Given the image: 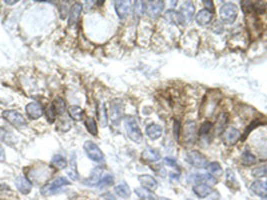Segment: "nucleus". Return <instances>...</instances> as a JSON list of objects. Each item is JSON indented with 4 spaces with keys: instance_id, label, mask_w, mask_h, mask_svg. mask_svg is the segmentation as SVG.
<instances>
[{
    "instance_id": "14",
    "label": "nucleus",
    "mask_w": 267,
    "mask_h": 200,
    "mask_svg": "<svg viewBox=\"0 0 267 200\" xmlns=\"http://www.w3.org/2000/svg\"><path fill=\"white\" fill-rule=\"evenodd\" d=\"M12 184L15 191H16L19 195L23 196L31 195L34 192V188H35V186L27 179V176H26L24 174H18V175L14 176Z\"/></svg>"
},
{
    "instance_id": "28",
    "label": "nucleus",
    "mask_w": 267,
    "mask_h": 200,
    "mask_svg": "<svg viewBox=\"0 0 267 200\" xmlns=\"http://www.w3.org/2000/svg\"><path fill=\"white\" fill-rule=\"evenodd\" d=\"M115 184H116V178H115V175H114L112 172L106 171L104 175L102 176L99 184H98L96 191L99 192V194L104 191H110V190H112Z\"/></svg>"
},
{
    "instance_id": "46",
    "label": "nucleus",
    "mask_w": 267,
    "mask_h": 200,
    "mask_svg": "<svg viewBox=\"0 0 267 200\" xmlns=\"http://www.w3.org/2000/svg\"><path fill=\"white\" fill-rule=\"evenodd\" d=\"M7 163V152H6V148L0 144V164Z\"/></svg>"
},
{
    "instance_id": "13",
    "label": "nucleus",
    "mask_w": 267,
    "mask_h": 200,
    "mask_svg": "<svg viewBox=\"0 0 267 200\" xmlns=\"http://www.w3.org/2000/svg\"><path fill=\"white\" fill-rule=\"evenodd\" d=\"M242 139V131L238 130L235 126H227L220 135V140L226 147H234Z\"/></svg>"
},
{
    "instance_id": "24",
    "label": "nucleus",
    "mask_w": 267,
    "mask_h": 200,
    "mask_svg": "<svg viewBox=\"0 0 267 200\" xmlns=\"http://www.w3.org/2000/svg\"><path fill=\"white\" fill-rule=\"evenodd\" d=\"M212 190H214V188L207 186V184L204 183L195 184V186H191L190 187L191 195L196 200H207L208 199V196L211 195Z\"/></svg>"
},
{
    "instance_id": "18",
    "label": "nucleus",
    "mask_w": 267,
    "mask_h": 200,
    "mask_svg": "<svg viewBox=\"0 0 267 200\" xmlns=\"http://www.w3.org/2000/svg\"><path fill=\"white\" fill-rule=\"evenodd\" d=\"M162 17L164 23H167V24L170 25H174L176 28H182V27H184V25L187 24L186 20H184V17L182 16V13L174 8L166 9Z\"/></svg>"
},
{
    "instance_id": "19",
    "label": "nucleus",
    "mask_w": 267,
    "mask_h": 200,
    "mask_svg": "<svg viewBox=\"0 0 267 200\" xmlns=\"http://www.w3.org/2000/svg\"><path fill=\"white\" fill-rule=\"evenodd\" d=\"M244 176L250 180H266L267 179V160L260 162L255 167L244 170Z\"/></svg>"
},
{
    "instance_id": "21",
    "label": "nucleus",
    "mask_w": 267,
    "mask_h": 200,
    "mask_svg": "<svg viewBox=\"0 0 267 200\" xmlns=\"http://www.w3.org/2000/svg\"><path fill=\"white\" fill-rule=\"evenodd\" d=\"M112 191L119 200H132V188H131V186H130L126 180H119V182H116V184L114 186Z\"/></svg>"
},
{
    "instance_id": "33",
    "label": "nucleus",
    "mask_w": 267,
    "mask_h": 200,
    "mask_svg": "<svg viewBox=\"0 0 267 200\" xmlns=\"http://www.w3.org/2000/svg\"><path fill=\"white\" fill-rule=\"evenodd\" d=\"M204 171L220 180L223 178V174H224V168H223L222 163L219 160H210Z\"/></svg>"
},
{
    "instance_id": "16",
    "label": "nucleus",
    "mask_w": 267,
    "mask_h": 200,
    "mask_svg": "<svg viewBox=\"0 0 267 200\" xmlns=\"http://www.w3.org/2000/svg\"><path fill=\"white\" fill-rule=\"evenodd\" d=\"M239 163H240V166L244 170H248V168L255 167L256 164L260 163V160H259L256 154L250 147H247L244 150H242L240 154H239Z\"/></svg>"
},
{
    "instance_id": "1",
    "label": "nucleus",
    "mask_w": 267,
    "mask_h": 200,
    "mask_svg": "<svg viewBox=\"0 0 267 200\" xmlns=\"http://www.w3.org/2000/svg\"><path fill=\"white\" fill-rule=\"evenodd\" d=\"M23 174L27 176V179L35 187H42L43 184L50 182L54 176L56 175V172L54 171V168L48 163H43V162H38V163L31 164L30 167L24 168Z\"/></svg>"
},
{
    "instance_id": "20",
    "label": "nucleus",
    "mask_w": 267,
    "mask_h": 200,
    "mask_svg": "<svg viewBox=\"0 0 267 200\" xmlns=\"http://www.w3.org/2000/svg\"><path fill=\"white\" fill-rule=\"evenodd\" d=\"M82 15H83V4L79 1H75L70 7L68 16H67V21H68L70 28H78V25L80 23Z\"/></svg>"
},
{
    "instance_id": "15",
    "label": "nucleus",
    "mask_w": 267,
    "mask_h": 200,
    "mask_svg": "<svg viewBox=\"0 0 267 200\" xmlns=\"http://www.w3.org/2000/svg\"><path fill=\"white\" fill-rule=\"evenodd\" d=\"M136 179H138V183L140 187L150 190V191L152 192H158L159 188H160V182H159L158 178H155L152 174L143 172V174H139V175L136 176Z\"/></svg>"
},
{
    "instance_id": "8",
    "label": "nucleus",
    "mask_w": 267,
    "mask_h": 200,
    "mask_svg": "<svg viewBox=\"0 0 267 200\" xmlns=\"http://www.w3.org/2000/svg\"><path fill=\"white\" fill-rule=\"evenodd\" d=\"M164 9H166L164 1H143L142 3L143 16L146 15L150 20H158L159 17H162Z\"/></svg>"
},
{
    "instance_id": "26",
    "label": "nucleus",
    "mask_w": 267,
    "mask_h": 200,
    "mask_svg": "<svg viewBox=\"0 0 267 200\" xmlns=\"http://www.w3.org/2000/svg\"><path fill=\"white\" fill-rule=\"evenodd\" d=\"M26 115L31 120H39L44 115V108L39 102H30L26 106Z\"/></svg>"
},
{
    "instance_id": "48",
    "label": "nucleus",
    "mask_w": 267,
    "mask_h": 200,
    "mask_svg": "<svg viewBox=\"0 0 267 200\" xmlns=\"http://www.w3.org/2000/svg\"><path fill=\"white\" fill-rule=\"evenodd\" d=\"M75 200H91V199H88V198H76Z\"/></svg>"
},
{
    "instance_id": "27",
    "label": "nucleus",
    "mask_w": 267,
    "mask_h": 200,
    "mask_svg": "<svg viewBox=\"0 0 267 200\" xmlns=\"http://www.w3.org/2000/svg\"><path fill=\"white\" fill-rule=\"evenodd\" d=\"M223 176H224V184L231 192H236L240 190V184H239L238 179H236V174L232 168H224Z\"/></svg>"
},
{
    "instance_id": "43",
    "label": "nucleus",
    "mask_w": 267,
    "mask_h": 200,
    "mask_svg": "<svg viewBox=\"0 0 267 200\" xmlns=\"http://www.w3.org/2000/svg\"><path fill=\"white\" fill-rule=\"evenodd\" d=\"M180 131H182V124H180V120H179V119H175L174 120V140H175V143H179V140H180Z\"/></svg>"
},
{
    "instance_id": "9",
    "label": "nucleus",
    "mask_w": 267,
    "mask_h": 200,
    "mask_svg": "<svg viewBox=\"0 0 267 200\" xmlns=\"http://www.w3.org/2000/svg\"><path fill=\"white\" fill-rule=\"evenodd\" d=\"M106 167H100V166H94L88 171V174L83 176L80 180V184L83 187L88 188V190H96L98 184L100 182L102 176L104 175Z\"/></svg>"
},
{
    "instance_id": "37",
    "label": "nucleus",
    "mask_w": 267,
    "mask_h": 200,
    "mask_svg": "<svg viewBox=\"0 0 267 200\" xmlns=\"http://www.w3.org/2000/svg\"><path fill=\"white\" fill-rule=\"evenodd\" d=\"M51 104H52V107L55 108V111H56L58 118L64 116L68 107H67V103H66V100H64V98H63V96H56V98L54 99Z\"/></svg>"
},
{
    "instance_id": "36",
    "label": "nucleus",
    "mask_w": 267,
    "mask_h": 200,
    "mask_svg": "<svg viewBox=\"0 0 267 200\" xmlns=\"http://www.w3.org/2000/svg\"><path fill=\"white\" fill-rule=\"evenodd\" d=\"M162 164L168 171H183L182 166L179 164L178 159L172 155H167L162 159Z\"/></svg>"
},
{
    "instance_id": "40",
    "label": "nucleus",
    "mask_w": 267,
    "mask_h": 200,
    "mask_svg": "<svg viewBox=\"0 0 267 200\" xmlns=\"http://www.w3.org/2000/svg\"><path fill=\"white\" fill-rule=\"evenodd\" d=\"M84 126H86V128H87V131H88V134H91L92 136H96L98 135L96 120H95V119H94L92 116H86Z\"/></svg>"
},
{
    "instance_id": "31",
    "label": "nucleus",
    "mask_w": 267,
    "mask_h": 200,
    "mask_svg": "<svg viewBox=\"0 0 267 200\" xmlns=\"http://www.w3.org/2000/svg\"><path fill=\"white\" fill-rule=\"evenodd\" d=\"M146 135L150 140L156 142V140L162 139L163 135H164V130L158 123H150L146 126Z\"/></svg>"
},
{
    "instance_id": "30",
    "label": "nucleus",
    "mask_w": 267,
    "mask_h": 200,
    "mask_svg": "<svg viewBox=\"0 0 267 200\" xmlns=\"http://www.w3.org/2000/svg\"><path fill=\"white\" fill-rule=\"evenodd\" d=\"M195 23L199 25V27H208V25L212 24V20H214V13L207 11L204 8H200L195 15Z\"/></svg>"
},
{
    "instance_id": "23",
    "label": "nucleus",
    "mask_w": 267,
    "mask_h": 200,
    "mask_svg": "<svg viewBox=\"0 0 267 200\" xmlns=\"http://www.w3.org/2000/svg\"><path fill=\"white\" fill-rule=\"evenodd\" d=\"M48 164L54 168V171L56 172V174L58 172L66 171L68 168V158L64 154H62V152H56V154H54L51 156Z\"/></svg>"
},
{
    "instance_id": "7",
    "label": "nucleus",
    "mask_w": 267,
    "mask_h": 200,
    "mask_svg": "<svg viewBox=\"0 0 267 200\" xmlns=\"http://www.w3.org/2000/svg\"><path fill=\"white\" fill-rule=\"evenodd\" d=\"M124 131L128 139L135 144L143 143V132L138 124V120L132 116H127L124 119Z\"/></svg>"
},
{
    "instance_id": "41",
    "label": "nucleus",
    "mask_w": 267,
    "mask_h": 200,
    "mask_svg": "<svg viewBox=\"0 0 267 200\" xmlns=\"http://www.w3.org/2000/svg\"><path fill=\"white\" fill-rule=\"evenodd\" d=\"M72 128V124H71V120L66 116H60V119H58V130L62 131V132H67Z\"/></svg>"
},
{
    "instance_id": "10",
    "label": "nucleus",
    "mask_w": 267,
    "mask_h": 200,
    "mask_svg": "<svg viewBox=\"0 0 267 200\" xmlns=\"http://www.w3.org/2000/svg\"><path fill=\"white\" fill-rule=\"evenodd\" d=\"M162 159V152L156 147H144L142 151H140V155H139L140 163L147 166V167H151V166L160 163Z\"/></svg>"
},
{
    "instance_id": "22",
    "label": "nucleus",
    "mask_w": 267,
    "mask_h": 200,
    "mask_svg": "<svg viewBox=\"0 0 267 200\" xmlns=\"http://www.w3.org/2000/svg\"><path fill=\"white\" fill-rule=\"evenodd\" d=\"M108 112L111 123H112L114 126H118V124L122 122V119H123V112H124V106H123L122 100H119V99L112 100L111 104H110Z\"/></svg>"
},
{
    "instance_id": "25",
    "label": "nucleus",
    "mask_w": 267,
    "mask_h": 200,
    "mask_svg": "<svg viewBox=\"0 0 267 200\" xmlns=\"http://www.w3.org/2000/svg\"><path fill=\"white\" fill-rule=\"evenodd\" d=\"M180 44H182V47H184L186 51L194 53L198 49L199 36L196 35V32H188L187 35H183L182 39H180Z\"/></svg>"
},
{
    "instance_id": "47",
    "label": "nucleus",
    "mask_w": 267,
    "mask_h": 200,
    "mask_svg": "<svg viewBox=\"0 0 267 200\" xmlns=\"http://www.w3.org/2000/svg\"><path fill=\"white\" fill-rule=\"evenodd\" d=\"M158 200H174L172 198H168V196H158Z\"/></svg>"
},
{
    "instance_id": "50",
    "label": "nucleus",
    "mask_w": 267,
    "mask_h": 200,
    "mask_svg": "<svg viewBox=\"0 0 267 200\" xmlns=\"http://www.w3.org/2000/svg\"><path fill=\"white\" fill-rule=\"evenodd\" d=\"M264 182H266V184H267V179H266V180H264Z\"/></svg>"
},
{
    "instance_id": "29",
    "label": "nucleus",
    "mask_w": 267,
    "mask_h": 200,
    "mask_svg": "<svg viewBox=\"0 0 267 200\" xmlns=\"http://www.w3.org/2000/svg\"><path fill=\"white\" fill-rule=\"evenodd\" d=\"M114 8H115V12H116L118 17H119L122 21H126L128 19L130 15H131L132 3H130V1H115V3H114Z\"/></svg>"
},
{
    "instance_id": "35",
    "label": "nucleus",
    "mask_w": 267,
    "mask_h": 200,
    "mask_svg": "<svg viewBox=\"0 0 267 200\" xmlns=\"http://www.w3.org/2000/svg\"><path fill=\"white\" fill-rule=\"evenodd\" d=\"M67 112H68V116L75 122H80V120H84L86 119V111L84 108L79 104H71L67 108Z\"/></svg>"
},
{
    "instance_id": "39",
    "label": "nucleus",
    "mask_w": 267,
    "mask_h": 200,
    "mask_svg": "<svg viewBox=\"0 0 267 200\" xmlns=\"http://www.w3.org/2000/svg\"><path fill=\"white\" fill-rule=\"evenodd\" d=\"M184 179V171H168L167 174V182L171 186H180Z\"/></svg>"
},
{
    "instance_id": "42",
    "label": "nucleus",
    "mask_w": 267,
    "mask_h": 200,
    "mask_svg": "<svg viewBox=\"0 0 267 200\" xmlns=\"http://www.w3.org/2000/svg\"><path fill=\"white\" fill-rule=\"evenodd\" d=\"M46 118H47V122H48L50 124H52V123H55L58 120V114L55 108L52 107V104H50V106L47 107V110H46Z\"/></svg>"
},
{
    "instance_id": "3",
    "label": "nucleus",
    "mask_w": 267,
    "mask_h": 200,
    "mask_svg": "<svg viewBox=\"0 0 267 200\" xmlns=\"http://www.w3.org/2000/svg\"><path fill=\"white\" fill-rule=\"evenodd\" d=\"M183 163L190 168V171H204L210 162L208 156L199 148H190L183 152Z\"/></svg>"
},
{
    "instance_id": "34",
    "label": "nucleus",
    "mask_w": 267,
    "mask_h": 200,
    "mask_svg": "<svg viewBox=\"0 0 267 200\" xmlns=\"http://www.w3.org/2000/svg\"><path fill=\"white\" fill-rule=\"evenodd\" d=\"M134 191V196L138 200H158V195L156 192H152L150 190H146V188L140 187H135L132 190Z\"/></svg>"
},
{
    "instance_id": "45",
    "label": "nucleus",
    "mask_w": 267,
    "mask_h": 200,
    "mask_svg": "<svg viewBox=\"0 0 267 200\" xmlns=\"http://www.w3.org/2000/svg\"><path fill=\"white\" fill-rule=\"evenodd\" d=\"M203 8L214 13V11H215L214 1H208V0H204V1H203Z\"/></svg>"
},
{
    "instance_id": "2",
    "label": "nucleus",
    "mask_w": 267,
    "mask_h": 200,
    "mask_svg": "<svg viewBox=\"0 0 267 200\" xmlns=\"http://www.w3.org/2000/svg\"><path fill=\"white\" fill-rule=\"evenodd\" d=\"M71 187H72V182L67 176L55 175L50 182L39 187V194L43 198H54V196L68 194Z\"/></svg>"
},
{
    "instance_id": "12",
    "label": "nucleus",
    "mask_w": 267,
    "mask_h": 200,
    "mask_svg": "<svg viewBox=\"0 0 267 200\" xmlns=\"http://www.w3.org/2000/svg\"><path fill=\"white\" fill-rule=\"evenodd\" d=\"M239 9L238 5L234 4V3H223L219 8V17H220V21L223 24L232 25L238 17Z\"/></svg>"
},
{
    "instance_id": "4",
    "label": "nucleus",
    "mask_w": 267,
    "mask_h": 200,
    "mask_svg": "<svg viewBox=\"0 0 267 200\" xmlns=\"http://www.w3.org/2000/svg\"><path fill=\"white\" fill-rule=\"evenodd\" d=\"M179 143L184 150L194 148L198 143V122L194 118L186 119V122L183 123Z\"/></svg>"
},
{
    "instance_id": "5",
    "label": "nucleus",
    "mask_w": 267,
    "mask_h": 200,
    "mask_svg": "<svg viewBox=\"0 0 267 200\" xmlns=\"http://www.w3.org/2000/svg\"><path fill=\"white\" fill-rule=\"evenodd\" d=\"M250 148L256 154L259 160H267V130L264 127L258 128L250 136Z\"/></svg>"
},
{
    "instance_id": "32",
    "label": "nucleus",
    "mask_w": 267,
    "mask_h": 200,
    "mask_svg": "<svg viewBox=\"0 0 267 200\" xmlns=\"http://www.w3.org/2000/svg\"><path fill=\"white\" fill-rule=\"evenodd\" d=\"M179 12L182 13L186 23H190L196 15V5L192 1H184V3L179 5Z\"/></svg>"
},
{
    "instance_id": "11",
    "label": "nucleus",
    "mask_w": 267,
    "mask_h": 200,
    "mask_svg": "<svg viewBox=\"0 0 267 200\" xmlns=\"http://www.w3.org/2000/svg\"><path fill=\"white\" fill-rule=\"evenodd\" d=\"M2 116L4 118L6 122H8L10 124L18 130L24 131L28 128V123H27V119H26L24 115H22L19 111L16 110H6L3 111Z\"/></svg>"
},
{
    "instance_id": "38",
    "label": "nucleus",
    "mask_w": 267,
    "mask_h": 200,
    "mask_svg": "<svg viewBox=\"0 0 267 200\" xmlns=\"http://www.w3.org/2000/svg\"><path fill=\"white\" fill-rule=\"evenodd\" d=\"M96 112H98V119L102 127H106L108 124V110L106 108L104 102H99L96 106Z\"/></svg>"
},
{
    "instance_id": "44",
    "label": "nucleus",
    "mask_w": 267,
    "mask_h": 200,
    "mask_svg": "<svg viewBox=\"0 0 267 200\" xmlns=\"http://www.w3.org/2000/svg\"><path fill=\"white\" fill-rule=\"evenodd\" d=\"M98 200H119V199H118L116 195L114 194L112 190H110V191L100 192V194H99V198H98Z\"/></svg>"
},
{
    "instance_id": "49",
    "label": "nucleus",
    "mask_w": 267,
    "mask_h": 200,
    "mask_svg": "<svg viewBox=\"0 0 267 200\" xmlns=\"http://www.w3.org/2000/svg\"><path fill=\"white\" fill-rule=\"evenodd\" d=\"M0 200H8V199H4V198H3V199H0Z\"/></svg>"
},
{
    "instance_id": "6",
    "label": "nucleus",
    "mask_w": 267,
    "mask_h": 200,
    "mask_svg": "<svg viewBox=\"0 0 267 200\" xmlns=\"http://www.w3.org/2000/svg\"><path fill=\"white\" fill-rule=\"evenodd\" d=\"M83 152H84L86 158L94 164V166H100L106 167L107 159H106L104 152L102 151V148L98 146L92 140H86L83 143Z\"/></svg>"
},
{
    "instance_id": "17",
    "label": "nucleus",
    "mask_w": 267,
    "mask_h": 200,
    "mask_svg": "<svg viewBox=\"0 0 267 200\" xmlns=\"http://www.w3.org/2000/svg\"><path fill=\"white\" fill-rule=\"evenodd\" d=\"M248 192L254 196L255 200L267 199V184L264 180H250L248 182Z\"/></svg>"
}]
</instances>
